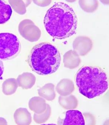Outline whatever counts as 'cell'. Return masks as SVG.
Returning a JSON list of instances; mask_svg holds the SVG:
<instances>
[{
	"mask_svg": "<svg viewBox=\"0 0 109 125\" xmlns=\"http://www.w3.org/2000/svg\"><path fill=\"white\" fill-rule=\"evenodd\" d=\"M60 52L48 42H42L33 47L28 55L29 66L33 71L42 75L54 73L61 63Z\"/></svg>",
	"mask_w": 109,
	"mask_h": 125,
	"instance_id": "obj_3",
	"label": "cell"
},
{
	"mask_svg": "<svg viewBox=\"0 0 109 125\" xmlns=\"http://www.w3.org/2000/svg\"><path fill=\"white\" fill-rule=\"evenodd\" d=\"M12 12L11 6L0 0V24L5 23L9 21Z\"/></svg>",
	"mask_w": 109,
	"mask_h": 125,
	"instance_id": "obj_6",
	"label": "cell"
},
{
	"mask_svg": "<svg viewBox=\"0 0 109 125\" xmlns=\"http://www.w3.org/2000/svg\"><path fill=\"white\" fill-rule=\"evenodd\" d=\"M44 24L51 36L61 40L76 34L78 19L72 7L63 2H59L54 4L46 12Z\"/></svg>",
	"mask_w": 109,
	"mask_h": 125,
	"instance_id": "obj_1",
	"label": "cell"
},
{
	"mask_svg": "<svg viewBox=\"0 0 109 125\" xmlns=\"http://www.w3.org/2000/svg\"><path fill=\"white\" fill-rule=\"evenodd\" d=\"M21 45L16 35L0 33V60H8L15 58L20 51Z\"/></svg>",
	"mask_w": 109,
	"mask_h": 125,
	"instance_id": "obj_4",
	"label": "cell"
},
{
	"mask_svg": "<svg viewBox=\"0 0 109 125\" xmlns=\"http://www.w3.org/2000/svg\"><path fill=\"white\" fill-rule=\"evenodd\" d=\"M4 71V66L2 62L0 60V77L3 74Z\"/></svg>",
	"mask_w": 109,
	"mask_h": 125,
	"instance_id": "obj_8",
	"label": "cell"
},
{
	"mask_svg": "<svg viewBox=\"0 0 109 125\" xmlns=\"http://www.w3.org/2000/svg\"><path fill=\"white\" fill-rule=\"evenodd\" d=\"M63 125H85V122L82 113L77 110H69L66 112Z\"/></svg>",
	"mask_w": 109,
	"mask_h": 125,
	"instance_id": "obj_5",
	"label": "cell"
},
{
	"mask_svg": "<svg viewBox=\"0 0 109 125\" xmlns=\"http://www.w3.org/2000/svg\"><path fill=\"white\" fill-rule=\"evenodd\" d=\"M14 79H10L5 81L2 86L3 93L6 95H10L15 93L17 88V83Z\"/></svg>",
	"mask_w": 109,
	"mask_h": 125,
	"instance_id": "obj_7",
	"label": "cell"
},
{
	"mask_svg": "<svg viewBox=\"0 0 109 125\" xmlns=\"http://www.w3.org/2000/svg\"><path fill=\"white\" fill-rule=\"evenodd\" d=\"M76 83L81 94L89 99H92L107 91L108 77L101 68L84 66L80 68L76 75Z\"/></svg>",
	"mask_w": 109,
	"mask_h": 125,
	"instance_id": "obj_2",
	"label": "cell"
}]
</instances>
